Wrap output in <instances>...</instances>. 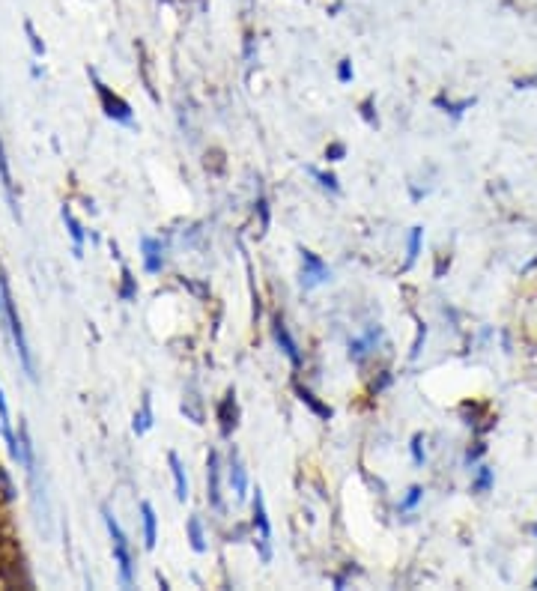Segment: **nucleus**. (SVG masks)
Returning <instances> with one entry per match:
<instances>
[{
  "label": "nucleus",
  "mask_w": 537,
  "mask_h": 591,
  "mask_svg": "<svg viewBox=\"0 0 537 591\" xmlns=\"http://www.w3.org/2000/svg\"><path fill=\"white\" fill-rule=\"evenodd\" d=\"M140 514H143V546L152 550V546H156V510H152L149 501H143Z\"/></svg>",
  "instance_id": "10"
},
{
  "label": "nucleus",
  "mask_w": 537,
  "mask_h": 591,
  "mask_svg": "<svg viewBox=\"0 0 537 591\" xmlns=\"http://www.w3.org/2000/svg\"><path fill=\"white\" fill-rule=\"evenodd\" d=\"M344 152H346V147H344V143H335V147H328V152H326V156H328L331 161H340V158H344Z\"/></svg>",
  "instance_id": "23"
},
{
  "label": "nucleus",
  "mask_w": 537,
  "mask_h": 591,
  "mask_svg": "<svg viewBox=\"0 0 537 591\" xmlns=\"http://www.w3.org/2000/svg\"><path fill=\"white\" fill-rule=\"evenodd\" d=\"M102 517H105V523H107V532H111V541H114V559L116 564H120V582L125 588L134 582L131 577V552H129V541H125V535H123V528L120 523L111 517V510L102 508Z\"/></svg>",
  "instance_id": "2"
},
{
  "label": "nucleus",
  "mask_w": 537,
  "mask_h": 591,
  "mask_svg": "<svg viewBox=\"0 0 537 591\" xmlns=\"http://www.w3.org/2000/svg\"><path fill=\"white\" fill-rule=\"evenodd\" d=\"M295 391H299V397H302V403H308V406H310L313 412H317V415H319V418H331V409H328V406H322V403H319L317 397H313V394H310L308 388H302V385H299V388H295Z\"/></svg>",
  "instance_id": "17"
},
{
  "label": "nucleus",
  "mask_w": 537,
  "mask_h": 591,
  "mask_svg": "<svg viewBox=\"0 0 537 591\" xmlns=\"http://www.w3.org/2000/svg\"><path fill=\"white\" fill-rule=\"evenodd\" d=\"M412 457H415V463H418V466L424 463V454H421V436L412 439Z\"/></svg>",
  "instance_id": "25"
},
{
  "label": "nucleus",
  "mask_w": 537,
  "mask_h": 591,
  "mask_svg": "<svg viewBox=\"0 0 537 591\" xmlns=\"http://www.w3.org/2000/svg\"><path fill=\"white\" fill-rule=\"evenodd\" d=\"M275 340H277V346L286 353V358H290L293 364H302V355H299V346H295V340L290 338V329H286V322L277 317L275 320Z\"/></svg>",
  "instance_id": "6"
},
{
  "label": "nucleus",
  "mask_w": 537,
  "mask_h": 591,
  "mask_svg": "<svg viewBox=\"0 0 537 591\" xmlns=\"http://www.w3.org/2000/svg\"><path fill=\"white\" fill-rule=\"evenodd\" d=\"M152 427V409H149V394L143 397V406H140V415H134V433H147Z\"/></svg>",
  "instance_id": "16"
},
{
  "label": "nucleus",
  "mask_w": 537,
  "mask_h": 591,
  "mask_svg": "<svg viewBox=\"0 0 537 591\" xmlns=\"http://www.w3.org/2000/svg\"><path fill=\"white\" fill-rule=\"evenodd\" d=\"M63 221H66L72 239H75V254H81V248H84V230H81V224L75 221V215H72L69 209H63Z\"/></svg>",
  "instance_id": "15"
},
{
  "label": "nucleus",
  "mask_w": 537,
  "mask_h": 591,
  "mask_svg": "<svg viewBox=\"0 0 537 591\" xmlns=\"http://www.w3.org/2000/svg\"><path fill=\"white\" fill-rule=\"evenodd\" d=\"M188 537H191V546H194V552H203V550H206L203 528H200V519H197V517H191V519H188Z\"/></svg>",
  "instance_id": "18"
},
{
  "label": "nucleus",
  "mask_w": 537,
  "mask_h": 591,
  "mask_svg": "<svg viewBox=\"0 0 537 591\" xmlns=\"http://www.w3.org/2000/svg\"><path fill=\"white\" fill-rule=\"evenodd\" d=\"M534 585H537V582H534Z\"/></svg>",
  "instance_id": "28"
},
{
  "label": "nucleus",
  "mask_w": 537,
  "mask_h": 591,
  "mask_svg": "<svg viewBox=\"0 0 537 591\" xmlns=\"http://www.w3.org/2000/svg\"><path fill=\"white\" fill-rule=\"evenodd\" d=\"M0 185H3V194H6L9 206H12V215L15 218H21V212H18V197H15V183H12V174H9V165H6L3 143H0Z\"/></svg>",
  "instance_id": "7"
},
{
  "label": "nucleus",
  "mask_w": 537,
  "mask_h": 591,
  "mask_svg": "<svg viewBox=\"0 0 537 591\" xmlns=\"http://www.w3.org/2000/svg\"><path fill=\"white\" fill-rule=\"evenodd\" d=\"M0 424H3V433L9 439V445L15 442V433H12V424H9V406H6V400H3V391H0Z\"/></svg>",
  "instance_id": "19"
},
{
  "label": "nucleus",
  "mask_w": 537,
  "mask_h": 591,
  "mask_svg": "<svg viewBox=\"0 0 537 591\" xmlns=\"http://www.w3.org/2000/svg\"><path fill=\"white\" fill-rule=\"evenodd\" d=\"M0 317L6 320V329H9V335H12L18 362H21V367L27 371V376H30V380H36V367H33V358H30V346H27L24 329H21V317H18V311H15V302H12V296H9V287H6V281H3V275H0Z\"/></svg>",
  "instance_id": "1"
},
{
  "label": "nucleus",
  "mask_w": 537,
  "mask_h": 591,
  "mask_svg": "<svg viewBox=\"0 0 537 591\" xmlns=\"http://www.w3.org/2000/svg\"><path fill=\"white\" fill-rule=\"evenodd\" d=\"M218 454L215 451H209V475H206V481H209V505L218 510L221 508V493H218V487H221V481H218Z\"/></svg>",
  "instance_id": "9"
},
{
  "label": "nucleus",
  "mask_w": 537,
  "mask_h": 591,
  "mask_svg": "<svg viewBox=\"0 0 537 591\" xmlns=\"http://www.w3.org/2000/svg\"><path fill=\"white\" fill-rule=\"evenodd\" d=\"M254 528L260 532V555L263 561L272 559V526H268V517H266V505H263V493L257 490L254 496Z\"/></svg>",
  "instance_id": "4"
},
{
  "label": "nucleus",
  "mask_w": 537,
  "mask_h": 591,
  "mask_svg": "<svg viewBox=\"0 0 537 591\" xmlns=\"http://www.w3.org/2000/svg\"><path fill=\"white\" fill-rule=\"evenodd\" d=\"M230 484H233V490H236L239 496H245L248 478H245V469H242V463H239V457H236V454L230 457Z\"/></svg>",
  "instance_id": "13"
},
{
  "label": "nucleus",
  "mask_w": 537,
  "mask_h": 591,
  "mask_svg": "<svg viewBox=\"0 0 537 591\" xmlns=\"http://www.w3.org/2000/svg\"><path fill=\"white\" fill-rule=\"evenodd\" d=\"M489 481H492V478H489V469H481V478H478V484H474V490L483 493V490L489 487Z\"/></svg>",
  "instance_id": "26"
},
{
  "label": "nucleus",
  "mask_w": 537,
  "mask_h": 591,
  "mask_svg": "<svg viewBox=\"0 0 537 591\" xmlns=\"http://www.w3.org/2000/svg\"><path fill=\"white\" fill-rule=\"evenodd\" d=\"M328 281V266L313 254V251H302V284L304 287H319Z\"/></svg>",
  "instance_id": "5"
},
{
  "label": "nucleus",
  "mask_w": 537,
  "mask_h": 591,
  "mask_svg": "<svg viewBox=\"0 0 537 591\" xmlns=\"http://www.w3.org/2000/svg\"><path fill=\"white\" fill-rule=\"evenodd\" d=\"M233 397H236V394H227V397H224V403H221V409H218V418H221V433L224 436H230V430L236 427V412H233L230 415V409H236V403H233Z\"/></svg>",
  "instance_id": "12"
},
{
  "label": "nucleus",
  "mask_w": 537,
  "mask_h": 591,
  "mask_svg": "<svg viewBox=\"0 0 537 591\" xmlns=\"http://www.w3.org/2000/svg\"><path fill=\"white\" fill-rule=\"evenodd\" d=\"M421 227H412V236H409V263H415V257H418V248H421Z\"/></svg>",
  "instance_id": "21"
},
{
  "label": "nucleus",
  "mask_w": 537,
  "mask_h": 591,
  "mask_svg": "<svg viewBox=\"0 0 537 591\" xmlns=\"http://www.w3.org/2000/svg\"><path fill=\"white\" fill-rule=\"evenodd\" d=\"M421 496H424V493H421V487H412V490H409V496H406V501H403V510L415 508L418 501H421Z\"/></svg>",
  "instance_id": "22"
},
{
  "label": "nucleus",
  "mask_w": 537,
  "mask_h": 591,
  "mask_svg": "<svg viewBox=\"0 0 537 591\" xmlns=\"http://www.w3.org/2000/svg\"><path fill=\"white\" fill-rule=\"evenodd\" d=\"M90 78H93V84H96V93H98V98H102V107H105V114L111 116V120H116V123H123V125H131V107L123 102L120 96H114L111 90H107L102 81L96 78V72H90Z\"/></svg>",
  "instance_id": "3"
},
{
  "label": "nucleus",
  "mask_w": 537,
  "mask_h": 591,
  "mask_svg": "<svg viewBox=\"0 0 537 591\" xmlns=\"http://www.w3.org/2000/svg\"><path fill=\"white\" fill-rule=\"evenodd\" d=\"M317 176L322 179V185H326V188H331V191H337V179L331 176V174H317Z\"/></svg>",
  "instance_id": "27"
},
{
  "label": "nucleus",
  "mask_w": 537,
  "mask_h": 591,
  "mask_svg": "<svg viewBox=\"0 0 537 591\" xmlns=\"http://www.w3.org/2000/svg\"><path fill=\"white\" fill-rule=\"evenodd\" d=\"M337 78L344 81V84H346L349 78H352V66H349V60H344V63H340V69H337Z\"/></svg>",
  "instance_id": "24"
},
{
  "label": "nucleus",
  "mask_w": 537,
  "mask_h": 591,
  "mask_svg": "<svg viewBox=\"0 0 537 591\" xmlns=\"http://www.w3.org/2000/svg\"><path fill=\"white\" fill-rule=\"evenodd\" d=\"M134 293H138V290H134V278H131L129 269H123V290H120V296H123L125 302H131Z\"/></svg>",
  "instance_id": "20"
},
{
  "label": "nucleus",
  "mask_w": 537,
  "mask_h": 591,
  "mask_svg": "<svg viewBox=\"0 0 537 591\" xmlns=\"http://www.w3.org/2000/svg\"><path fill=\"white\" fill-rule=\"evenodd\" d=\"M373 338H376V331H367L364 338H358L349 344V355L355 358V362H364V355L370 353V344H373Z\"/></svg>",
  "instance_id": "14"
},
{
  "label": "nucleus",
  "mask_w": 537,
  "mask_h": 591,
  "mask_svg": "<svg viewBox=\"0 0 537 591\" xmlns=\"http://www.w3.org/2000/svg\"><path fill=\"white\" fill-rule=\"evenodd\" d=\"M143 266H147V272H161V266H165V257H161V245L152 236H143Z\"/></svg>",
  "instance_id": "8"
},
{
  "label": "nucleus",
  "mask_w": 537,
  "mask_h": 591,
  "mask_svg": "<svg viewBox=\"0 0 537 591\" xmlns=\"http://www.w3.org/2000/svg\"><path fill=\"white\" fill-rule=\"evenodd\" d=\"M167 463H170V472H173L176 499H179V501H185V499H188V481H185V469H182V463H179V457H176V454H170V457H167Z\"/></svg>",
  "instance_id": "11"
}]
</instances>
